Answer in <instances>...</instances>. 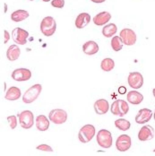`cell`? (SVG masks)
Instances as JSON below:
<instances>
[{
  "mask_svg": "<svg viewBox=\"0 0 155 156\" xmlns=\"http://www.w3.org/2000/svg\"><path fill=\"white\" fill-rule=\"evenodd\" d=\"M131 137L127 135H121L116 142V147L119 152L128 151L131 147Z\"/></svg>",
  "mask_w": 155,
  "mask_h": 156,
  "instance_id": "11",
  "label": "cell"
},
{
  "mask_svg": "<svg viewBox=\"0 0 155 156\" xmlns=\"http://www.w3.org/2000/svg\"><path fill=\"white\" fill-rule=\"evenodd\" d=\"M29 16H30L29 13L25 10H16L11 15V19H12V21H14L16 23H19V22H22V21L25 20L26 18H28Z\"/></svg>",
  "mask_w": 155,
  "mask_h": 156,
  "instance_id": "23",
  "label": "cell"
},
{
  "mask_svg": "<svg viewBox=\"0 0 155 156\" xmlns=\"http://www.w3.org/2000/svg\"><path fill=\"white\" fill-rule=\"evenodd\" d=\"M117 31H118L117 25L115 23H109V24L103 27V29H102V34L106 38H110L111 36H114Z\"/></svg>",
  "mask_w": 155,
  "mask_h": 156,
  "instance_id": "24",
  "label": "cell"
},
{
  "mask_svg": "<svg viewBox=\"0 0 155 156\" xmlns=\"http://www.w3.org/2000/svg\"><path fill=\"white\" fill-rule=\"evenodd\" d=\"M128 110H129V106H128L127 102L124 100L115 101L111 104V108H110V111L113 115L120 116V117L126 115Z\"/></svg>",
  "mask_w": 155,
  "mask_h": 156,
  "instance_id": "4",
  "label": "cell"
},
{
  "mask_svg": "<svg viewBox=\"0 0 155 156\" xmlns=\"http://www.w3.org/2000/svg\"><path fill=\"white\" fill-rule=\"evenodd\" d=\"M42 90V86L40 83L34 84L31 86L23 96V101L24 103H32L34 101H36L38 99V97L40 96V94L41 93Z\"/></svg>",
  "mask_w": 155,
  "mask_h": 156,
  "instance_id": "2",
  "label": "cell"
},
{
  "mask_svg": "<svg viewBox=\"0 0 155 156\" xmlns=\"http://www.w3.org/2000/svg\"><path fill=\"white\" fill-rule=\"evenodd\" d=\"M20 125L24 129H29L34 124V116L31 110H24L18 115Z\"/></svg>",
  "mask_w": 155,
  "mask_h": 156,
  "instance_id": "7",
  "label": "cell"
},
{
  "mask_svg": "<svg viewBox=\"0 0 155 156\" xmlns=\"http://www.w3.org/2000/svg\"><path fill=\"white\" fill-rule=\"evenodd\" d=\"M153 96H154V98H155V88L153 90Z\"/></svg>",
  "mask_w": 155,
  "mask_h": 156,
  "instance_id": "34",
  "label": "cell"
},
{
  "mask_svg": "<svg viewBox=\"0 0 155 156\" xmlns=\"http://www.w3.org/2000/svg\"><path fill=\"white\" fill-rule=\"evenodd\" d=\"M115 126L117 128L122 130V131H126L130 128L131 124L128 120L124 119H117L115 121Z\"/></svg>",
  "mask_w": 155,
  "mask_h": 156,
  "instance_id": "27",
  "label": "cell"
},
{
  "mask_svg": "<svg viewBox=\"0 0 155 156\" xmlns=\"http://www.w3.org/2000/svg\"><path fill=\"white\" fill-rule=\"evenodd\" d=\"M109 109V104L105 99H100L94 103V110L98 115H104Z\"/></svg>",
  "mask_w": 155,
  "mask_h": 156,
  "instance_id": "15",
  "label": "cell"
},
{
  "mask_svg": "<svg viewBox=\"0 0 155 156\" xmlns=\"http://www.w3.org/2000/svg\"><path fill=\"white\" fill-rule=\"evenodd\" d=\"M4 37H5V40H4V43L5 44V43H7L8 42V41L10 40V34H9V32L6 31V30H5L4 31Z\"/></svg>",
  "mask_w": 155,
  "mask_h": 156,
  "instance_id": "31",
  "label": "cell"
},
{
  "mask_svg": "<svg viewBox=\"0 0 155 156\" xmlns=\"http://www.w3.org/2000/svg\"><path fill=\"white\" fill-rule=\"evenodd\" d=\"M21 55V49L17 45H11L6 51V58L9 61H16Z\"/></svg>",
  "mask_w": 155,
  "mask_h": 156,
  "instance_id": "19",
  "label": "cell"
},
{
  "mask_svg": "<svg viewBox=\"0 0 155 156\" xmlns=\"http://www.w3.org/2000/svg\"><path fill=\"white\" fill-rule=\"evenodd\" d=\"M37 150L43 151V152H53L52 147L46 144H40L39 146H37Z\"/></svg>",
  "mask_w": 155,
  "mask_h": 156,
  "instance_id": "29",
  "label": "cell"
},
{
  "mask_svg": "<svg viewBox=\"0 0 155 156\" xmlns=\"http://www.w3.org/2000/svg\"><path fill=\"white\" fill-rule=\"evenodd\" d=\"M127 83L133 89H140L143 84V77L139 72H132L128 76Z\"/></svg>",
  "mask_w": 155,
  "mask_h": 156,
  "instance_id": "10",
  "label": "cell"
},
{
  "mask_svg": "<svg viewBox=\"0 0 155 156\" xmlns=\"http://www.w3.org/2000/svg\"><path fill=\"white\" fill-rule=\"evenodd\" d=\"M90 21H91V16L89 14L82 13V14L78 15L75 23H76V26L77 29H83L89 24Z\"/></svg>",
  "mask_w": 155,
  "mask_h": 156,
  "instance_id": "17",
  "label": "cell"
},
{
  "mask_svg": "<svg viewBox=\"0 0 155 156\" xmlns=\"http://www.w3.org/2000/svg\"><path fill=\"white\" fill-rule=\"evenodd\" d=\"M56 29H57V23L53 17L47 16L43 18V20L41 23V31L45 36L47 37L52 36L55 33Z\"/></svg>",
  "mask_w": 155,
  "mask_h": 156,
  "instance_id": "1",
  "label": "cell"
},
{
  "mask_svg": "<svg viewBox=\"0 0 155 156\" xmlns=\"http://www.w3.org/2000/svg\"><path fill=\"white\" fill-rule=\"evenodd\" d=\"M43 2H48V1H50V0H42Z\"/></svg>",
  "mask_w": 155,
  "mask_h": 156,
  "instance_id": "35",
  "label": "cell"
},
{
  "mask_svg": "<svg viewBox=\"0 0 155 156\" xmlns=\"http://www.w3.org/2000/svg\"><path fill=\"white\" fill-rule=\"evenodd\" d=\"M154 120H155V110H154Z\"/></svg>",
  "mask_w": 155,
  "mask_h": 156,
  "instance_id": "36",
  "label": "cell"
},
{
  "mask_svg": "<svg viewBox=\"0 0 155 156\" xmlns=\"http://www.w3.org/2000/svg\"><path fill=\"white\" fill-rule=\"evenodd\" d=\"M49 119H47L46 116L44 115H39L36 118L35 124L37 126V129L40 131H46L49 127Z\"/></svg>",
  "mask_w": 155,
  "mask_h": 156,
  "instance_id": "20",
  "label": "cell"
},
{
  "mask_svg": "<svg viewBox=\"0 0 155 156\" xmlns=\"http://www.w3.org/2000/svg\"><path fill=\"white\" fill-rule=\"evenodd\" d=\"M95 133V127L93 125H85L80 129L78 133V138L81 143L87 144L93 139Z\"/></svg>",
  "mask_w": 155,
  "mask_h": 156,
  "instance_id": "3",
  "label": "cell"
},
{
  "mask_svg": "<svg viewBox=\"0 0 155 156\" xmlns=\"http://www.w3.org/2000/svg\"><path fill=\"white\" fill-rule=\"evenodd\" d=\"M51 5L56 8H63L65 5V0H52Z\"/></svg>",
  "mask_w": 155,
  "mask_h": 156,
  "instance_id": "30",
  "label": "cell"
},
{
  "mask_svg": "<svg viewBox=\"0 0 155 156\" xmlns=\"http://www.w3.org/2000/svg\"><path fill=\"white\" fill-rule=\"evenodd\" d=\"M29 37V32L22 28L16 27L12 31V38L14 41L19 45H24L27 43V39Z\"/></svg>",
  "mask_w": 155,
  "mask_h": 156,
  "instance_id": "8",
  "label": "cell"
},
{
  "mask_svg": "<svg viewBox=\"0 0 155 156\" xmlns=\"http://www.w3.org/2000/svg\"><path fill=\"white\" fill-rule=\"evenodd\" d=\"M110 19H111V15L109 12H101V13L98 14L97 16H94L93 23H94V24H96L98 26H102V25L106 24L107 23H109Z\"/></svg>",
  "mask_w": 155,
  "mask_h": 156,
  "instance_id": "16",
  "label": "cell"
},
{
  "mask_svg": "<svg viewBox=\"0 0 155 156\" xmlns=\"http://www.w3.org/2000/svg\"><path fill=\"white\" fill-rule=\"evenodd\" d=\"M111 48H113V50L115 51H119L122 49L124 42L122 41V39L120 38V36H114L111 40Z\"/></svg>",
  "mask_w": 155,
  "mask_h": 156,
  "instance_id": "25",
  "label": "cell"
},
{
  "mask_svg": "<svg viewBox=\"0 0 155 156\" xmlns=\"http://www.w3.org/2000/svg\"><path fill=\"white\" fill-rule=\"evenodd\" d=\"M20 97H21V90L16 86L10 87L5 95V98L8 101H16Z\"/></svg>",
  "mask_w": 155,
  "mask_h": 156,
  "instance_id": "22",
  "label": "cell"
},
{
  "mask_svg": "<svg viewBox=\"0 0 155 156\" xmlns=\"http://www.w3.org/2000/svg\"><path fill=\"white\" fill-rule=\"evenodd\" d=\"M154 129L152 126H143L140 129L139 133H138V139L140 141H143V142L152 140L154 137Z\"/></svg>",
  "mask_w": 155,
  "mask_h": 156,
  "instance_id": "13",
  "label": "cell"
},
{
  "mask_svg": "<svg viewBox=\"0 0 155 156\" xmlns=\"http://www.w3.org/2000/svg\"><path fill=\"white\" fill-rule=\"evenodd\" d=\"M127 101L130 102L131 104L134 105H138L140 104L143 100V94L138 93L137 91H131L127 94Z\"/></svg>",
  "mask_w": 155,
  "mask_h": 156,
  "instance_id": "21",
  "label": "cell"
},
{
  "mask_svg": "<svg viewBox=\"0 0 155 156\" xmlns=\"http://www.w3.org/2000/svg\"><path fill=\"white\" fill-rule=\"evenodd\" d=\"M153 117V111L149 109H140L136 116V122L138 124H144L148 121Z\"/></svg>",
  "mask_w": 155,
  "mask_h": 156,
  "instance_id": "14",
  "label": "cell"
},
{
  "mask_svg": "<svg viewBox=\"0 0 155 156\" xmlns=\"http://www.w3.org/2000/svg\"><path fill=\"white\" fill-rule=\"evenodd\" d=\"M153 152H154V153H155V149H154V150H153Z\"/></svg>",
  "mask_w": 155,
  "mask_h": 156,
  "instance_id": "37",
  "label": "cell"
},
{
  "mask_svg": "<svg viewBox=\"0 0 155 156\" xmlns=\"http://www.w3.org/2000/svg\"><path fill=\"white\" fill-rule=\"evenodd\" d=\"M7 121L9 123V126L11 129H15L17 126V118L16 116H9L7 117Z\"/></svg>",
  "mask_w": 155,
  "mask_h": 156,
  "instance_id": "28",
  "label": "cell"
},
{
  "mask_svg": "<svg viewBox=\"0 0 155 156\" xmlns=\"http://www.w3.org/2000/svg\"><path fill=\"white\" fill-rule=\"evenodd\" d=\"M125 92H126V89H125V87H124V86H121V87L118 88V93L120 94H125Z\"/></svg>",
  "mask_w": 155,
  "mask_h": 156,
  "instance_id": "32",
  "label": "cell"
},
{
  "mask_svg": "<svg viewBox=\"0 0 155 156\" xmlns=\"http://www.w3.org/2000/svg\"><path fill=\"white\" fill-rule=\"evenodd\" d=\"M115 67V62L112 58H104L100 63V68L104 72H109Z\"/></svg>",
  "mask_w": 155,
  "mask_h": 156,
  "instance_id": "26",
  "label": "cell"
},
{
  "mask_svg": "<svg viewBox=\"0 0 155 156\" xmlns=\"http://www.w3.org/2000/svg\"><path fill=\"white\" fill-rule=\"evenodd\" d=\"M97 143L100 146L108 149L112 145V136L109 130L100 129L97 134Z\"/></svg>",
  "mask_w": 155,
  "mask_h": 156,
  "instance_id": "5",
  "label": "cell"
},
{
  "mask_svg": "<svg viewBox=\"0 0 155 156\" xmlns=\"http://www.w3.org/2000/svg\"><path fill=\"white\" fill-rule=\"evenodd\" d=\"M31 77V72L26 68H17L12 73V78L17 82L28 81Z\"/></svg>",
  "mask_w": 155,
  "mask_h": 156,
  "instance_id": "12",
  "label": "cell"
},
{
  "mask_svg": "<svg viewBox=\"0 0 155 156\" xmlns=\"http://www.w3.org/2000/svg\"><path fill=\"white\" fill-rule=\"evenodd\" d=\"M30 1H34V0H30Z\"/></svg>",
  "mask_w": 155,
  "mask_h": 156,
  "instance_id": "38",
  "label": "cell"
},
{
  "mask_svg": "<svg viewBox=\"0 0 155 156\" xmlns=\"http://www.w3.org/2000/svg\"><path fill=\"white\" fill-rule=\"evenodd\" d=\"M119 36L122 39L125 45L126 46H132L136 42V34L131 29H123L120 31Z\"/></svg>",
  "mask_w": 155,
  "mask_h": 156,
  "instance_id": "9",
  "label": "cell"
},
{
  "mask_svg": "<svg viewBox=\"0 0 155 156\" xmlns=\"http://www.w3.org/2000/svg\"><path fill=\"white\" fill-rule=\"evenodd\" d=\"M48 119L54 124H64L67 120V113L65 110L61 109H52L48 114Z\"/></svg>",
  "mask_w": 155,
  "mask_h": 156,
  "instance_id": "6",
  "label": "cell"
},
{
  "mask_svg": "<svg viewBox=\"0 0 155 156\" xmlns=\"http://www.w3.org/2000/svg\"><path fill=\"white\" fill-rule=\"evenodd\" d=\"M83 51L86 54V55H94L96 53H98L99 51V46L98 44L93 41H89L87 42H85L83 45Z\"/></svg>",
  "mask_w": 155,
  "mask_h": 156,
  "instance_id": "18",
  "label": "cell"
},
{
  "mask_svg": "<svg viewBox=\"0 0 155 156\" xmlns=\"http://www.w3.org/2000/svg\"><path fill=\"white\" fill-rule=\"evenodd\" d=\"M93 3H97V4H100V3H104L106 0H91Z\"/></svg>",
  "mask_w": 155,
  "mask_h": 156,
  "instance_id": "33",
  "label": "cell"
}]
</instances>
